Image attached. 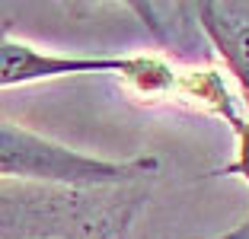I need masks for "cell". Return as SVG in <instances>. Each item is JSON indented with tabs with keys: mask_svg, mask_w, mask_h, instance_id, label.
I'll return each instance as SVG.
<instances>
[{
	"mask_svg": "<svg viewBox=\"0 0 249 239\" xmlns=\"http://www.w3.org/2000/svg\"><path fill=\"white\" fill-rule=\"evenodd\" d=\"M157 172L154 156L138 159H103L71 150L64 144L42 137L29 128L0 121V179L36 182V185H58V188H109L138 182Z\"/></svg>",
	"mask_w": 249,
	"mask_h": 239,
	"instance_id": "obj_1",
	"label": "cell"
},
{
	"mask_svg": "<svg viewBox=\"0 0 249 239\" xmlns=\"http://www.w3.org/2000/svg\"><path fill=\"white\" fill-rule=\"evenodd\" d=\"M93 230L89 191L0 179V239H89Z\"/></svg>",
	"mask_w": 249,
	"mask_h": 239,
	"instance_id": "obj_2",
	"label": "cell"
},
{
	"mask_svg": "<svg viewBox=\"0 0 249 239\" xmlns=\"http://www.w3.org/2000/svg\"><path fill=\"white\" fill-rule=\"evenodd\" d=\"M150 67L154 61L144 58H64L16 38H0V86H22L36 80L77 77V73H141Z\"/></svg>",
	"mask_w": 249,
	"mask_h": 239,
	"instance_id": "obj_3",
	"label": "cell"
},
{
	"mask_svg": "<svg viewBox=\"0 0 249 239\" xmlns=\"http://www.w3.org/2000/svg\"><path fill=\"white\" fill-rule=\"evenodd\" d=\"M192 10L249 99V0H205Z\"/></svg>",
	"mask_w": 249,
	"mask_h": 239,
	"instance_id": "obj_4",
	"label": "cell"
},
{
	"mask_svg": "<svg viewBox=\"0 0 249 239\" xmlns=\"http://www.w3.org/2000/svg\"><path fill=\"white\" fill-rule=\"evenodd\" d=\"M236 134H240L236 159L230 166H224V175H243L249 182V124H236Z\"/></svg>",
	"mask_w": 249,
	"mask_h": 239,
	"instance_id": "obj_5",
	"label": "cell"
}]
</instances>
